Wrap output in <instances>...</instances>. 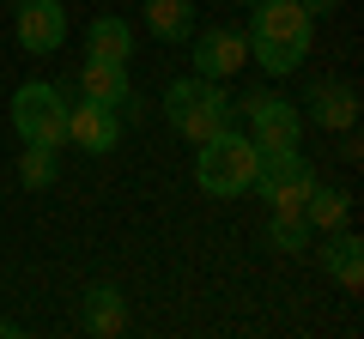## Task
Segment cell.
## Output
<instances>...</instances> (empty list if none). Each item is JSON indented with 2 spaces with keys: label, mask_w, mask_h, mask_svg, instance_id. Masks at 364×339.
<instances>
[{
  "label": "cell",
  "mask_w": 364,
  "mask_h": 339,
  "mask_svg": "<svg viewBox=\"0 0 364 339\" xmlns=\"http://www.w3.org/2000/svg\"><path fill=\"white\" fill-rule=\"evenodd\" d=\"M316 43V18L304 13V0H261L255 6V25H249V55L261 61V73L286 79L304 67Z\"/></svg>",
  "instance_id": "cell-1"
},
{
  "label": "cell",
  "mask_w": 364,
  "mask_h": 339,
  "mask_svg": "<svg viewBox=\"0 0 364 339\" xmlns=\"http://www.w3.org/2000/svg\"><path fill=\"white\" fill-rule=\"evenodd\" d=\"M164 116H170V128L182 133L188 145H207L213 133H225L231 128V91H225L219 79H176L164 91Z\"/></svg>",
  "instance_id": "cell-2"
},
{
  "label": "cell",
  "mask_w": 364,
  "mask_h": 339,
  "mask_svg": "<svg viewBox=\"0 0 364 339\" xmlns=\"http://www.w3.org/2000/svg\"><path fill=\"white\" fill-rule=\"evenodd\" d=\"M255 164H261L255 140L237 133V128H225L195 152V182L207 188L213 200H237L243 188H255Z\"/></svg>",
  "instance_id": "cell-3"
},
{
  "label": "cell",
  "mask_w": 364,
  "mask_h": 339,
  "mask_svg": "<svg viewBox=\"0 0 364 339\" xmlns=\"http://www.w3.org/2000/svg\"><path fill=\"white\" fill-rule=\"evenodd\" d=\"M67 91L61 85H49V79H31V85H18L13 91V128L25 145H55L61 152L67 145Z\"/></svg>",
  "instance_id": "cell-4"
},
{
  "label": "cell",
  "mask_w": 364,
  "mask_h": 339,
  "mask_svg": "<svg viewBox=\"0 0 364 339\" xmlns=\"http://www.w3.org/2000/svg\"><path fill=\"white\" fill-rule=\"evenodd\" d=\"M255 188H261V200H267L273 212H304V200H310V188H316V170H310V157H304L298 145H279V152H261Z\"/></svg>",
  "instance_id": "cell-5"
},
{
  "label": "cell",
  "mask_w": 364,
  "mask_h": 339,
  "mask_svg": "<svg viewBox=\"0 0 364 339\" xmlns=\"http://www.w3.org/2000/svg\"><path fill=\"white\" fill-rule=\"evenodd\" d=\"M237 109L249 116V140H255V152H279V145H298V133H304L298 104H286V97H273V91H249Z\"/></svg>",
  "instance_id": "cell-6"
},
{
  "label": "cell",
  "mask_w": 364,
  "mask_h": 339,
  "mask_svg": "<svg viewBox=\"0 0 364 339\" xmlns=\"http://www.w3.org/2000/svg\"><path fill=\"white\" fill-rule=\"evenodd\" d=\"M79 91H85L91 104L116 109L122 121H128V116H140V97H134L128 61H85V67H79Z\"/></svg>",
  "instance_id": "cell-7"
},
{
  "label": "cell",
  "mask_w": 364,
  "mask_h": 339,
  "mask_svg": "<svg viewBox=\"0 0 364 339\" xmlns=\"http://www.w3.org/2000/svg\"><path fill=\"white\" fill-rule=\"evenodd\" d=\"M13 30H18V49L25 55H55L67 43V6L61 0H25Z\"/></svg>",
  "instance_id": "cell-8"
},
{
  "label": "cell",
  "mask_w": 364,
  "mask_h": 339,
  "mask_svg": "<svg viewBox=\"0 0 364 339\" xmlns=\"http://www.w3.org/2000/svg\"><path fill=\"white\" fill-rule=\"evenodd\" d=\"M195 73L200 79H231L237 67L249 61V37L243 30H231V25H213V30H195Z\"/></svg>",
  "instance_id": "cell-9"
},
{
  "label": "cell",
  "mask_w": 364,
  "mask_h": 339,
  "mask_svg": "<svg viewBox=\"0 0 364 339\" xmlns=\"http://www.w3.org/2000/svg\"><path fill=\"white\" fill-rule=\"evenodd\" d=\"M304 104H310V109H298V116L316 121L322 133H346L352 121H358V91H352L346 79H316Z\"/></svg>",
  "instance_id": "cell-10"
},
{
  "label": "cell",
  "mask_w": 364,
  "mask_h": 339,
  "mask_svg": "<svg viewBox=\"0 0 364 339\" xmlns=\"http://www.w3.org/2000/svg\"><path fill=\"white\" fill-rule=\"evenodd\" d=\"M67 145H79V152H116L122 145V116L104 104H73L67 109Z\"/></svg>",
  "instance_id": "cell-11"
},
{
  "label": "cell",
  "mask_w": 364,
  "mask_h": 339,
  "mask_svg": "<svg viewBox=\"0 0 364 339\" xmlns=\"http://www.w3.org/2000/svg\"><path fill=\"white\" fill-rule=\"evenodd\" d=\"M122 327H128V297H122L116 285H91L85 291V333H97V339H116Z\"/></svg>",
  "instance_id": "cell-12"
},
{
  "label": "cell",
  "mask_w": 364,
  "mask_h": 339,
  "mask_svg": "<svg viewBox=\"0 0 364 339\" xmlns=\"http://www.w3.org/2000/svg\"><path fill=\"white\" fill-rule=\"evenodd\" d=\"M322 267L334 273V285H346V291H358V285H364V243L346 230V224H340V230H328Z\"/></svg>",
  "instance_id": "cell-13"
},
{
  "label": "cell",
  "mask_w": 364,
  "mask_h": 339,
  "mask_svg": "<svg viewBox=\"0 0 364 339\" xmlns=\"http://www.w3.org/2000/svg\"><path fill=\"white\" fill-rule=\"evenodd\" d=\"M146 25H152V37H164V43H188L200 30L188 0H146Z\"/></svg>",
  "instance_id": "cell-14"
},
{
  "label": "cell",
  "mask_w": 364,
  "mask_h": 339,
  "mask_svg": "<svg viewBox=\"0 0 364 339\" xmlns=\"http://www.w3.org/2000/svg\"><path fill=\"white\" fill-rule=\"evenodd\" d=\"M304 218H310V230H340V224H346L352 218V194H346V188H322V182H316L310 188V200H304Z\"/></svg>",
  "instance_id": "cell-15"
},
{
  "label": "cell",
  "mask_w": 364,
  "mask_h": 339,
  "mask_svg": "<svg viewBox=\"0 0 364 339\" xmlns=\"http://www.w3.org/2000/svg\"><path fill=\"white\" fill-rule=\"evenodd\" d=\"M85 55H91V61H128V55H134V30L122 25V18H91Z\"/></svg>",
  "instance_id": "cell-16"
},
{
  "label": "cell",
  "mask_w": 364,
  "mask_h": 339,
  "mask_svg": "<svg viewBox=\"0 0 364 339\" xmlns=\"http://www.w3.org/2000/svg\"><path fill=\"white\" fill-rule=\"evenodd\" d=\"M18 182H25V188H49L55 182V145H25V157H18Z\"/></svg>",
  "instance_id": "cell-17"
},
{
  "label": "cell",
  "mask_w": 364,
  "mask_h": 339,
  "mask_svg": "<svg viewBox=\"0 0 364 339\" xmlns=\"http://www.w3.org/2000/svg\"><path fill=\"white\" fill-rule=\"evenodd\" d=\"M310 218H304V212H273V248H286V255H291V248H304V243H310Z\"/></svg>",
  "instance_id": "cell-18"
},
{
  "label": "cell",
  "mask_w": 364,
  "mask_h": 339,
  "mask_svg": "<svg viewBox=\"0 0 364 339\" xmlns=\"http://www.w3.org/2000/svg\"><path fill=\"white\" fill-rule=\"evenodd\" d=\"M334 6H340V0H304V13H310V18H322V13H334Z\"/></svg>",
  "instance_id": "cell-19"
},
{
  "label": "cell",
  "mask_w": 364,
  "mask_h": 339,
  "mask_svg": "<svg viewBox=\"0 0 364 339\" xmlns=\"http://www.w3.org/2000/svg\"><path fill=\"white\" fill-rule=\"evenodd\" d=\"M237 6H261V0H237Z\"/></svg>",
  "instance_id": "cell-20"
}]
</instances>
